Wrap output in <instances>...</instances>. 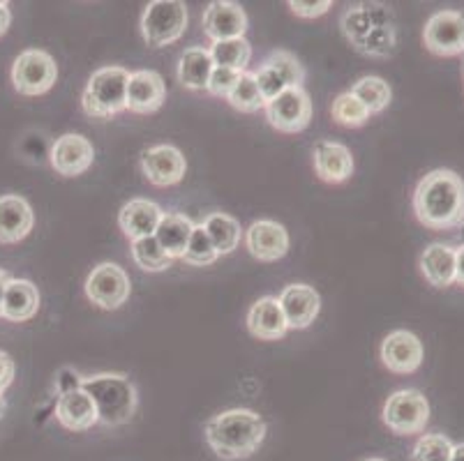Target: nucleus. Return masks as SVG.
<instances>
[{
    "mask_svg": "<svg viewBox=\"0 0 464 461\" xmlns=\"http://www.w3.org/2000/svg\"><path fill=\"white\" fill-rule=\"evenodd\" d=\"M413 213L423 226L446 231L464 219V180L455 171L437 168L423 178L413 192Z\"/></svg>",
    "mask_w": 464,
    "mask_h": 461,
    "instance_id": "1",
    "label": "nucleus"
},
{
    "mask_svg": "<svg viewBox=\"0 0 464 461\" xmlns=\"http://www.w3.org/2000/svg\"><path fill=\"white\" fill-rule=\"evenodd\" d=\"M342 33L349 44L372 58H388L395 53L398 33H395L393 10L383 3H358L342 14Z\"/></svg>",
    "mask_w": 464,
    "mask_h": 461,
    "instance_id": "2",
    "label": "nucleus"
},
{
    "mask_svg": "<svg viewBox=\"0 0 464 461\" xmlns=\"http://www.w3.org/2000/svg\"><path fill=\"white\" fill-rule=\"evenodd\" d=\"M266 438V422L250 408H231L206 422V441L225 461L247 459Z\"/></svg>",
    "mask_w": 464,
    "mask_h": 461,
    "instance_id": "3",
    "label": "nucleus"
},
{
    "mask_svg": "<svg viewBox=\"0 0 464 461\" xmlns=\"http://www.w3.org/2000/svg\"><path fill=\"white\" fill-rule=\"evenodd\" d=\"M79 388L95 404L97 422L121 427L132 420L137 411V388L125 374H95L79 379Z\"/></svg>",
    "mask_w": 464,
    "mask_h": 461,
    "instance_id": "4",
    "label": "nucleus"
},
{
    "mask_svg": "<svg viewBox=\"0 0 464 461\" xmlns=\"http://www.w3.org/2000/svg\"><path fill=\"white\" fill-rule=\"evenodd\" d=\"M128 83L130 72L125 67H102V70L92 72L88 79V86L83 91V111L92 118H107L118 116L125 111V101H128Z\"/></svg>",
    "mask_w": 464,
    "mask_h": 461,
    "instance_id": "5",
    "label": "nucleus"
},
{
    "mask_svg": "<svg viewBox=\"0 0 464 461\" xmlns=\"http://www.w3.org/2000/svg\"><path fill=\"white\" fill-rule=\"evenodd\" d=\"M188 31V5L180 0H153L141 16V35L153 49L174 44Z\"/></svg>",
    "mask_w": 464,
    "mask_h": 461,
    "instance_id": "6",
    "label": "nucleus"
},
{
    "mask_svg": "<svg viewBox=\"0 0 464 461\" xmlns=\"http://www.w3.org/2000/svg\"><path fill=\"white\" fill-rule=\"evenodd\" d=\"M58 79V65L52 58V53H46L42 49H28L19 53L12 65V83H14L16 92L26 97L44 95L53 88Z\"/></svg>",
    "mask_w": 464,
    "mask_h": 461,
    "instance_id": "7",
    "label": "nucleus"
},
{
    "mask_svg": "<svg viewBox=\"0 0 464 461\" xmlns=\"http://www.w3.org/2000/svg\"><path fill=\"white\" fill-rule=\"evenodd\" d=\"M382 420L398 437L420 434L430 420V404L423 392L398 390L383 404Z\"/></svg>",
    "mask_w": 464,
    "mask_h": 461,
    "instance_id": "8",
    "label": "nucleus"
},
{
    "mask_svg": "<svg viewBox=\"0 0 464 461\" xmlns=\"http://www.w3.org/2000/svg\"><path fill=\"white\" fill-rule=\"evenodd\" d=\"M132 293L130 277L121 265L116 264H100L92 268L86 279V295L92 304L100 310H118L123 307Z\"/></svg>",
    "mask_w": 464,
    "mask_h": 461,
    "instance_id": "9",
    "label": "nucleus"
},
{
    "mask_svg": "<svg viewBox=\"0 0 464 461\" xmlns=\"http://www.w3.org/2000/svg\"><path fill=\"white\" fill-rule=\"evenodd\" d=\"M273 130L285 134H298L312 122V101L305 88H286L282 95L264 107Z\"/></svg>",
    "mask_w": 464,
    "mask_h": 461,
    "instance_id": "10",
    "label": "nucleus"
},
{
    "mask_svg": "<svg viewBox=\"0 0 464 461\" xmlns=\"http://www.w3.org/2000/svg\"><path fill=\"white\" fill-rule=\"evenodd\" d=\"M425 49L434 56H459L464 53V14L441 10L432 14L423 31Z\"/></svg>",
    "mask_w": 464,
    "mask_h": 461,
    "instance_id": "11",
    "label": "nucleus"
},
{
    "mask_svg": "<svg viewBox=\"0 0 464 461\" xmlns=\"http://www.w3.org/2000/svg\"><path fill=\"white\" fill-rule=\"evenodd\" d=\"M141 168L150 185L171 187L185 178L188 162L176 146H153L141 152Z\"/></svg>",
    "mask_w": 464,
    "mask_h": 461,
    "instance_id": "12",
    "label": "nucleus"
},
{
    "mask_svg": "<svg viewBox=\"0 0 464 461\" xmlns=\"http://www.w3.org/2000/svg\"><path fill=\"white\" fill-rule=\"evenodd\" d=\"M95 162V148L83 134H63L52 146V167L65 178L86 173Z\"/></svg>",
    "mask_w": 464,
    "mask_h": 461,
    "instance_id": "13",
    "label": "nucleus"
},
{
    "mask_svg": "<svg viewBox=\"0 0 464 461\" xmlns=\"http://www.w3.org/2000/svg\"><path fill=\"white\" fill-rule=\"evenodd\" d=\"M246 247L256 261L273 264L285 259L289 252V234L282 224L273 219H259L246 231Z\"/></svg>",
    "mask_w": 464,
    "mask_h": 461,
    "instance_id": "14",
    "label": "nucleus"
},
{
    "mask_svg": "<svg viewBox=\"0 0 464 461\" xmlns=\"http://www.w3.org/2000/svg\"><path fill=\"white\" fill-rule=\"evenodd\" d=\"M382 362L393 374H413L423 365V344L409 330H395L383 340Z\"/></svg>",
    "mask_w": 464,
    "mask_h": 461,
    "instance_id": "15",
    "label": "nucleus"
},
{
    "mask_svg": "<svg viewBox=\"0 0 464 461\" xmlns=\"http://www.w3.org/2000/svg\"><path fill=\"white\" fill-rule=\"evenodd\" d=\"M247 14L238 3L231 0H213L204 12V33L208 40L225 42L246 37Z\"/></svg>",
    "mask_w": 464,
    "mask_h": 461,
    "instance_id": "16",
    "label": "nucleus"
},
{
    "mask_svg": "<svg viewBox=\"0 0 464 461\" xmlns=\"http://www.w3.org/2000/svg\"><path fill=\"white\" fill-rule=\"evenodd\" d=\"M167 101V83L155 70H139L130 74L125 109L132 113H155Z\"/></svg>",
    "mask_w": 464,
    "mask_h": 461,
    "instance_id": "17",
    "label": "nucleus"
},
{
    "mask_svg": "<svg viewBox=\"0 0 464 461\" xmlns=\"http://www.w3.org/2000/svg\"><path fill=\"white\" fill-rule=\"evenodd\" d=\"M277 300H280L282 314H285L289 330L310 328L322 310V298L314 286L307 284H289Z\"/></svg>",
    "mask_w": 464,
    "mask_h": 461,
    "instance_id": "18",
    "label": "nucleus"
},
{
    "mask_svg": "<svg viewBox=\"0 0 464 461\" xmlns=\"http://www.w3.org/2000/svg\"><path fill=\"white\" fill-rule=\"evenodd\" d=\"M33 224H35V217L26 198L16 194L0 197V243H21L33 231Z\"/></svg>",
    "mask_w": 464,
    "mask_h": 461,
    "instance_id": "19",
    "label": "nucleus"
},
{
    "mask_svg": "<svg viewBox=\"0 0 464 461\" xmlns=\"http://www.w3.org/2000/svg\"><path fill=\"white\" fill-rule=\"evenodd\" d=\"M314 171L324 183L340 185L353 173V158L347 146L337 141H319L314 146Z\"/></svg>",
    "mask_w": 464,
    "mask_h": 461,
    "instance_id": "20",
    "label": "nucleus"
},
{
    "mask_svg": "<svg viewBox=\"0 0 464 461\" xmlns=\"http://www.w3.org/2000/svg\"><path fill=\"white\" fill-rule=\"evenodd\" d=\"M247 330L261 341H277L286 335V319L282 314L280 300L273 295L259 298L247 312Z\"/></svg>",
    "mask_w": 464,
    "mask_h": 461,
    "instance_id": "21",
    "label": "nucleus"
},
{
    "mask_svg": "<svg viewBox=\"0 0 464 461\" xmlns=\"http://www.w3.org/2000/svg\"><path fill=\"white\" fill-rule=\"evenodd\" d=\"M162 215L158 203L149 201V198H132L121 208L118 224H121V231L134 243V240L155 235V228H158Z\"/></svg>",
    "mask_w": 464,
    "mask_h": 461,
    "instance_id": "22",
    "label": "nucleus"
},
{
    "mask_svg": "<svg viewBox=\"0 0 464 461\" xmlns=\"http://www.w3.org/2000/svg\"><path fill=\"white\" fill-rule=\"evenodd\" d=\"M56 420L70 431H86L97 425V411L82 388H70L56 401Z\"/></svg>",
    "mask_w": 464,
    "mask_h": 461,
    "instance_id": "23",
    "label": "nucleus"
},
{
    "mask_svg": "<svg viewBox=\"0 0 464 461\" xmlns=\"http://www.w3.org/2000/svg\"><path fill=\"white\" fill-rule=\"evenodd\" d=\"M40 310V291L28 279H12L5 286V298H3V319L12 323H24L31 321Z\"/></svg>",
    "mask_w": 464,
    "mask_h": 461,
    "instance_id": "24",
    "label": "nucleus"
},
{
    "mask_svg": "<svg viewBox=\"0 0 464 461\" xmlns=\"http://www.w3.org/2000/svg\"><path fill=\"white\" fill-rule=\"evenodd\" d=\"M192 219L185 217V215L164 213L158 228H155V240H158L160 247L167 252L169 259H183V254L189 243V235H192Z\"/></svg>",
    "mask_w": 464,
    "mask_h": 461,
    "instance_id": "25",
    "label": "nucleus"
},
{
    "mask_svg": "<svg viewBox=\"0 0 464 461\" xmlns=\"http://www.w3.org/2000/svg\"><path fill=\"white\" fill-rule=\"evenodd\" d=\"M420 273L437 289L455 284V249L434 243L420 254Z\"/></svg>",
    "mask_w": 464,
    "mask_h": 461,
    "instance_id": "26",
    "label": "nucleus"
},
{
    "mask_svg": "<svg viewBox=\"0 0 464 461\" xmlns=\"http://www.w3.org/2000/svg\"><path fill=\"white\" fill-rule=\"evenodd\" d=\"M213 58L204 46H192L180 56L179 62V82L188 91H206L213 74Z\"/></svg>",
    "mask_w": 464,
    "mask_h": 461,
    "instance_id": "27",
    "label": "nucleus"
},
{
    "mask_svg": "<svg viewBox=\"0 0 464 461\" xmlns=\"http://www.w3.org/2000/svg\"><path fill=\"white\" fill-rule=\"evenodd\" d=\"M204 231L208 234L210 243H213L215 252L222 256V254H231L240 245L243 238V228L236 217L227 213H213L204 219Z\"/></svg>",
    "mask_w": 464,
    "mask_h": 461,
    "instance_id": "28",
    "label": "nucleus"
},
{
    "mask_svg": "<svg viewBox=\"0 0 464 461\" xmlns=\"http://www.w3.org/2000/svg\"><path fill=\"white\" fill-rule=\"evenodd\" d=\"M215 67H229L236 72H246L252 58V44L246 37H236V40L213 42L208 49Z\"/></svg>",
    "mask_w": 464,
    "mask_h": 461,
    "instance_id": "29",
    "label": "nucleus"
},
{
    "mask_svg": "<svg viewBox=\"0 0 464 461\" xmlns=\"http://www.w3.org/2000/svg\"><path fill=\"white\" fill-rule=\"evenodd\" d=\"M349 92L362 101V107L368 109L370 116L382 113L391 104V100H393V91H391V86L383 82L382 76H362L361 82L353 83Z\"/></svg>",
    "mask_w": 464,
    "mask_h": 461,
    "instance_id": "30",
    "label": "nucleus"
},
{
    "mask_svg": "<svg viewBox=\"0 0 464 461\" xmlns=\"http://www.w3.org/2000/svg\"><path fill=\"white\" fill-rule=\"evenodd\" d=\"M227 101L240 113H256L266 107L264 97H261L259 86H256L255 72H243L234 91L227 95Z\"/></svg>",
    "mask_w": 464,
    "mask_h": 461,
    "instance_id": "31",
    "label": "nucleus"
},
{
    "mask_svg": "<svg viewBox=\"0 0 464 461\" xmlns=\"http://www.w3.org/2000/svg\"><path fill=\"white\" fill-rule=\"evenodd\" d=\"M132 259H134V264H137L141 270H146V273H162V270L171 268V264H174V261L167 256V252L160 247V243L155 240V235L134 240Z\"/></svg>",
    "mask_w": 464,
    "mask_h": 461,
    "instance_id": "32",
    "label": "nucleus"
},
{
    "mask_svg": "<svg viewBox=\"0 0 464 461\" xmlns=\"http://www.w3.org/2000/svg\"><path fill=\"white\" fill-rule=\"evenodd\" d=\"M331 116L337 125L342 127H362L370 120V111L362 107V101L358 97H353L352 92H342V95L335 97L331 107Z\"/></svg>",
    "mask_w": 464,
    "mask_h": 461,
    "instance_id": "33",
    "label": "nucleus"
},
{
    "mask_svg": "<svg viewBox=\"0 0 464 461\" xmlns=\"http://www.w3.org/2000/svg\"><path fill=\"white\" fill-rule=\"evenodd\" d=\"M264 65L271 67L277 76L282 79L286 88H303V82H305V70H303L301 61H298L294 53L289 51H273L271 56L266 58Z\"/></svg>",
    "mask_w": 464,
    "mask_h": 461,
    "instance_id": "34",
    "label": "nucleus"
},
{
    "mask_svg": "<svg viewBox=\"0 0 464 461\" xmlns=\"http://www.w3.org/2000/svg\"><path fill=\"white\" fill-rule=\"evenodd\" d=\"M219 254L215 252L213 243H210L208 234L204 231V226H194L192 235H189L188 249L183 254V261L188 265H210L218 261Z\"/></svg>",
    "mask_w": 464,
    "mask_h": 461,
    "instance_id": "35",
    "label": "nucleus"
},
{
    "mask_svg": "<svg viewBox=\"0 0 464 461\" xmlns=\"http://www.w3.org/2000/svg\"><path fill=\"white\" fill-rule=\"evenodd\" d=\"M453 452V443L444 434H425L413 446L411 461H449Z\"/></svg>",
    "mask_w": 464,
    "mask_h": 461,
    "instance_id": "36",
    "label": "nucleus"
},
{
    "mask_svg": "<svg viewBox=\"0 0 464 461\" xmlns=\"http://www.w3.org/2000/svg\"><path fill=\"white\" fill-rule=\"evenodd\" d=\"M255 79H256V86H259V92H261V97H264L266 104H268V101H273L277 95H282V92L286 91V86L282 83L280 76H277L271 67L264 65V62H261L259 70L255 72Z\"/></svg>",
    "mask_w": 464,
    "mask_h": 461,
    "instance_id": "37",
    "label": "nucleus"
},
{
    "mask_svg": "<svg viewBox=\"0 0 464 461\" xmlns=\"http://www.w3.org/2000/svg\"><path fill=\"white\" fill-rule=\"evenodd\" d=\"M240 74H243V72L229 70V67H213V74H210V82L206 91H208L210 95L225 97L227 100V95H229V92L234 91L236 83H238Z\"/></svg>",
    "mask_w": 464,
    "mask_h": 461,
    "instance_id": "38",
    "label": "nucleus"
},
{
    "mask_svg": "<svg viewBox=\"0 0 464 461\" xmlns=\"http://www.w3.org/2000/svg\"><path fill=\"white\" fill-rule=\"evenodd\" d=\"M289 7L301 19H316V16L326 14L333 7V3L331 0H319V3H296V0H291Z\"/></svg>",
    "mask_w": 464,
    "mask_h": 461,
    "instance_id": "39",
    "label": "nucleus"
},
{
    "mask_svg": "<svg viewBox=\"0 0 464 461\" xmlns=\"http://www.w3.org/2000/svg\"><path fill=\"white\" fill-rule=\"evenodd\" d=\"M12 380H14V360L5 351H0V395L12 386Z\"/></svg>",
    "mask_w": 464,
    "mask_h": 461,
    "instance_id": "40",
    "label": "nucleus"
},
{
    "mask_svg": "<svg viewBox=\"0 0 464 461\" xmlns=\"http://www.w3.org/2000/svg\"><path fill=\"white\" fill-rule=\"evenodd\" d=\"M455 284L464 286V245L455 249Z\"/></svg>",
    "mask_w": 464,
    "mask_h": 461,
    "instance_id": "41",
    "label": "nucleus"
},
{
    "mask_svg": "<svg viewBox=\"0 0 464 461\" xmlns=\"http://www.w3.org/2000/svg\"><path fill=\"white\" fill-rule=\"evenodd\" d=\"M10 24H12L10 5H7V3H0V37L5 35L7 28H10Z\"/></svg>",
    "mask_w": 464,
    "mask_h": 461,
    "instance_id": "42",
    "label": "nucleus"
},
{
    "mask_svg": "<svg viewBox=\"0 0 464 461\" xmlns=\"http://www.w3.org/2000/svg\"><path fill=\"white\" fill-rule=\"evenodd\" d=\"M10 282V274L0 268V319H3V298H5V286Z\"/></svg>",
    "mask_w": 464,
    "mask_h": 461,
    "instance_id": "43",
    "label": "nucleus"
},
{
    "mask_svg": "<svg viewBox=\"0 0 464 461\" xmlns=\"http://www.w3.org/2000/svg\"><path fill=\"white\" fill-rule=\"evenodd\" d=\"M449 461H464V443H459V446H453V452H450Z\"/></svg>",
    "mask_w": 464,
    "mask_h": 461,
    "instance_id": "44",
    "label": "nucleus"
},
{
    "mask_svg": "<svg viewBox=\"0 0 464 461\" xmlns=\"http://www.w3.org/2000/svg\"><path fill=\"white\" fill-rule=\"evenodd\" d=\"M3 413H5V397L0 395V416H3Z\"/></svg>",
    "mask_w": 464,
    "mask_h": 461,
    "instance_id": "45",
    "label": "nucleus"
},
{
    "mask_svg": "<svg viewBox=\"0 0 464 461\" xmlns=\"http://www.w3.org/2000/svg\"><path fill=\"white\" fill-rule=\"evenodd\" d=\"M459 226H462V245H464V219H462V224H459Z\"/></svg>",
    "mask_w": 464,
    "mask_h": 461,
    "instance_id": "46",
    "label": "nucleus"
},
{
    "mask_svg": "<svg viewBox=\"0 0 464 461\" xmlns=\"http://www.w3.org/2000/svg\"><path fill=\"white\" fill-rule=\"evenodd\" d=\"M365 461H386V459H365Z\"/></svg>",
    "mask_w": 464,
    "mask_h": 461,
    "instance_id": "47",
    "label": "nucleus"
}]
</instances>
